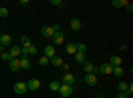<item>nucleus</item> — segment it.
Segmentation results:
<instances>
[{"label": "nucleus", "mask_w": 133, "mask_h": 98, "mask_svg": "<svg viewBox=\"0 0 133 98\" xmlns=\"http://www.w3.org/2000/svg\"><path fill=\"white\" fill-rule=\"evenodd\" d=\"M65 32L61 31V32H55L53 36H52V41H53V44L55 45H61L63 42H64V37H65Z\"/></svg>", "instance_id": "1"}, {"label": "nucleus", "mask_w": 133, "mask_h": 98, "mask_svg": "<svg viewBox=\"0 0 133 98\" xmlns=\"http://www.w3.org/2000/svg\"><path fill=\"white\" fill-rule=\"evenodd\" d=\"M27 90H28V88H27V84L25 82H16L14 85V92L16 94H25Z\"/></svg>", "instance_id": "2"}, {"label": "nucleus", "mask_w": 133, "mask_h": 98, "mask_svg": "<svg viewBox=\"0 0 133 98\" xmlns=\"http://www.w3.org/2000/svg\"><path fill=\"white\" fill-rule=\"evenodd\" d=\"M59 92H60L61 97L68 98V97L72 94L73 89H72V86H69V85H61V86H60V89H59Z\"/></svg>", "instance_id": "3"}, {"label": "nucleus", "mask_w": 133, "mask_h": 98, "mask_svg": "<svg viewBox=\"0 0 133 98\" xmlns=\"http://www.w3.org/2000/svg\"><path fill=\"white\" fill-rule=\"evenodd\" d=\"M84 81L87 85H89V86H95L97 84V77L93 74V73H87L84 76Z\"/></svg>", "instance_id": "4"}, {"label": "nucleus", "mask_w": 133, "mask_h": 98, "mask_svg": "<svg viewBox=\"0 0 133 98\" xmlns=\"http://www.w3.org/2000/svg\"><path fill=\"white\" fill-rule=\"evenodd\" d=\"M112 70H113V68L110 66L109 62L101 64V65H100V68H98V73L100 74H112Z\"/></svg>", "instance_id": "5"}, {"label": "nucleus", "mask_w": 133, "mask_h": 98, "mask_svg": "<svg viewBox=\"0 0 133 98\" xmlns=\"http://www.w3.org/2000/svg\"><path fill=\"white\" fill-rule=\"evenodd\" d=\"M40 86H41V84H40V81L37 80V78H31L28 82H27V88L29 89V90H37V89H40Z\"/></svg>", "instance_id": "6"}, {"label": "nucleus", "mask_w": 133, "mask_h": 98, "mask_svg": "<svg viewBox=\"0 0 133 98\" xmlns=\"http://www.w3.org/2000/svg\"><path fill=\"white\" fill-rule=\"evenodd\" d=\"M8 68H9L11 72H19V69H20L19 58H12L11 61H8Z\"/></svg>", "instance_id": "7"}, {"label": "nucleus", "mask_w": 133, "mask_h": 98, "mask_svg": "<svg viewBox=\"0 0 133 98\" xmlns=\"http://www.w3.org/2000/svg\"><path fill=\"white\" fill-rule=\"evenodd\" d=\"M61 82H63L64 85L72 86L73 82H75V76H73L72 73H65V74L63 76V78H61Z\"/></svg>", "instance_id": "8"}, {"label": "nucleus", "mask_w": 133, "mask_h": 98, "mask_svg": "<svg viewBox=\"0 0 133 98\" xmlns=\"http://www.w3.org/2000/svg\"><path fill=\"white\" fill-rule=\"evenodd\" d=\"M53 56H56V50H55V47L53 45H47L44 48V57H47L48 60L52 58Z\"/></svg>", "instance_id": "9"}, {"label": "nucleus", "mask_w": 133, "mask_h": 98, "mask_svg": "<svg viewBox=\"0 0 133 98\" xmlns=\"http://www.w3.org/2000/svg\"><path fill=\"white\" fill-rule=\"evenodd\" d=\"M20 69L28 70L31 68V61L28 60V56H20Z\"/></svg>", "instance_id": "10"}, {"label": "nucleus", "mask_w": 133, "mask_h": 98, "mask_svg": "<svg viewBox=\"0 0 133 98\" xmlns=\"http://www.w3.org/2000/svg\"><path fill=\"white\" fill-rule=\"evenodd\" d=\"M40 32H41V35H43L44 37H52V36H53V33H55V31L52 29V27H48V25L41 27Z\"/></svg>", "instance_id": "11"}, {"label": "nucleus", "mask_w": 133, "mask_h": 98, "mask_svg": "<svg viewBox=\"0 0 133 98\" xmlns=\"http://www.w3.org/2000/svg\"><path fill=\"white\" fill-rule=\"evenodd\" d=\"M69 27L72 28V31H80L81 29V21H80V19L73 17L71 20V23H69Z\"/></svg>", "instance_id": "12"}, {"label": "nucleus", "mask_w": 133, "mask_h": 98, "mask_svg": "<svg viewBox=\"0 0 133 98\" xmlns=\"http://www.w3.org/2000/svg\"><path fill=\"white\" fill-rule=\"evenodd\" d=\"M121 62H123V60H121V57L118 56H112L109 60V64L112 68H117V66H121Z\"/></svg>", "instance_id": "13"}, {"label": "nucleus", "mask_w": 133, "mask_h": 98, "mask_svg": "<svg viewBox=\"0 0 133 98\" xmlns=\"http://www.w3.org/2000/svg\"><path fill=\"white\" fill-rule=\"evenodd\" d=\"M8 53L11 54V57H12V58H17L20 54H21V48H20L19 45H15V47L11 48V50H9Z\"/></svg>", "instance_id": "14"}, {"label": "nucleus", "mask_w": 133, "mask_h": 98, "mask_svg": "<svg viewBox=\"0 0 133 98\" xmlns=\"http://www.w3.org/2000/svg\"><path fill=\"white\" fill-rule=\"evenodd\" d=\"M11 41H12V39H11L9 35H0V45L8 47L11 44Z\"/></svg>", "instance_id": "15"}, {"label": "nucleus", "mask_w": 133, "mask_h": 98, "mask_svg": "<svg viewBox=\"0 0 133 98\" xmlns=\"http://www.w3.org/2000/svg\"><path fill=\"white\" fill-rule=\"evenodd\" d=\"M65 52L68 54H75L77 53V47H76V42H69V44L65 45Z\"/></svg>", "instance_id": "16"}, {"label": "nucleus", "mask_w": 133, "mask_h": 98, "mask_svg": "<svg viewBox=\"0 0 133 98\" xmlns=\"http://www.w3.org/2000/svg\"><path fill=\"white\" fill-rule=\"evenodd\" d=\"M129 4L128 0H113L112 2V5L116 7V8H121V7H127Z\"/></svg>", "instance_id": "17"}, {"label": "nucleus", "mask_w": 133, "mask_h": 98, "mask_svg": "<svg viewBox=\"0 0 133 98\" xmlns=\"http://www.w3.org/2000/svg\"><path fill=\"white\" fill-rule=\"evenodd\" d=\"M51 64L53 65V66H61L63 65V58L59 57V56H53L52 58H49Z\"/></svg>", "instance_id": "18"}, {"label": "nucleus", "mask_w": 133, "mask_h": 98, "mask_svg": "<svg viewBox=\"0 0 133 98\" xmlns=\"http://www.w3.org/2000/svg\"><path fill=\"white\" fill-rule=\"evenodd\" d=\"M73 56H75V61H76L77 64H84V62L87 61L85 54H83V53H75Z\"/></svg>", "instance_id": "19"}, {"label": "nucleus", "mask_w": 133, "mask_h": 98, "mask_svg": "<svg viewBox=\"0 0 133 98\" xmlns=\"http://www.w3.org/2000/svg\"><path fill=\"white\" fill-rule=\"evenodd\" d=\"M93 66H95V65H93L91 61H85V62L83 64V69H84V72H85V73H92Z\"/></svg>", "instance_id": "20"}, {"label": "nucleus", "mask_w": 133, "mask_h": 98, "mask_svg": "<svg viewBox=\"0 0 133 98\" xmlns=\"http://www.w3.org/2000/svg\"><path fill=\"white\" fill-rule=\"evenodd\" d=\"M112 74H115L116 77H123V76L125 74V70L121 68V66H117V68H113V70H112Z\"/></svg>", "instance_id": "21"}, {"label": "nucleus", "mask_w": 133, "mask_h": 98, "mask_svg": "<svg viewBox=\"0 0 133 98\" xmlns=\"http://www.w3.org/2000/svg\"><path fill=\"white\" fill-rule=\"evenodd\" d=\"M60 86H61L60 81H52V82L49 84V90H52V92H59Z\"/></svg>", "instance_id": "22"}, {"label": "nucleus", "mask_w": 133, "mask_h": 98, "mask_svg": "<svg viewBox=\"0 0 133 98\" xmlns=\"http://www.w3.org/2000/svg\"><path fill=\"white\" fill-rule=\"evenodd\" d=\"M20 42H21V45H23V48H29V47L32 45L31 40H29L27 36H21V39H20Z\"/></svg>", "instance_id": "23"}, {"label": "nucleus", "mask_w": 133, "mask_h": 98, "mask_svg": "<svg viewBox=\"0 0 133 98\" xmlns=\"http://www.w3.org/2000/svg\"><path fill=\"white\" fill-rule=\"evenodd\" d=\"M76 47H77V53L85 54V52H87V45L84 44V42H76Z\"/></svg>", "instance_id": "24"}, {"label": "nucleus", "mask_w": 133, "mask_h": 98, "mask_svg": "<svg viewBox=\"0 0 133 98\" xmlns=\"http://www.w3.org/2000/svg\"><path fill=\"white\" fill-rule=\"evenodd\" d=\"M117 88H118V90H120V92L125 93V92H127V89H128V84H127V82H124V81H121V82H118Z\"/></svg>", "instance_id": "25"}, {"label": "nucleus", "mask_w": 133, "mask_h": 98, "mask_svg": "<svg viewBox=\"0 0 133 98\" xmlns=\"http://www.w3.org/2000/svg\"><path fill=\"white\" fill-rule=\"evenodd\" d=\"M0 57H2V60H3V61H7V62L12 60V57H11V54H9V53H5V52L0 53Z\"/></svg>", "instance_id": "26"}, {"label": "nucleus", "mask_w": 133, "mask_h": 98, "mask_svg": "<svg viewBox=\"0 0 133 98\" xmlns=\"http://www.w3.org/2000/svg\"><path fill=\"white\" fill-rule=\"evenodd\" d=\"M39 64L41 65V66H47V65L49 64V60H48L47 57H44V56H43V57L39 58Z\"/></svg>", "instance_id": "27"}, {"label": "nucleus", "mask_w": 133, "mask_h": 98, "mask_svg": "<svg viewBox=\"0 0 133 98\" xmlns=\"http://www.w3.org/2000/svg\"><path fill=\"white\" fill-rule=\"evenodd\" d=\"M8 16V9L4 7H0V17H7Z\"/></svg>", "instance_id": "28"}, {"label": "nucleus", "mask_w": 133, "mask_h": 98, "mask_svg": "<svg viewBox=\"0 0 133 98\" xmlns=\"http://www.w3.org/2000/svg\"><path fill=\"white\" fill-rule=\"evenodd\" d=\"M132 93H133V84H128V89H127L125 94L129 97V95H132Z\"/></svg>", "instance_id": "29"}, {"label": "nucleus", "mask_w": 133, "mask_h": 98, "mask_svg": "<svg viewBox=\"0 0 133 98\" xmlns=\"http://www.w3.org/2000/svg\"><path fill=\"white\" fill-rule=\"evenodd\" d=\"M28 53H29V54H36V53H37V48L33 47V45H31V47L28 48Z\"/></svg>", "instance_id": "30"}, {"label": "nucleus", "mask_w": 133, "mask_h": 98, "mask_svg": "<svg viewBox=\"0 0 133 98\" xmlns=\"http://www.w3.org/2000/svg\"><path fill=\"white\" fill-rule=\"evenodd\" d=\"M52 29H53L55 32H61V31H63L61 27H60V24H55V25L52 27Z\"/></svg>", "instance_id": "31"}, {"label": "nucleus", "mask_w": 133, "mask_h": 98, "mask_svg": "<svg viewBox=\"0 0 133 98\" xmlns=\"http://www.w3.org/2000/svg\"><path fill=\"white\" fill-rule=\"evenodd\" d=\"M51 4L52 5H63L61 4V0H51Z\"/></svg>", "instance_id": "32"}, {"label": "nucleus", "mask_w": 133, "mask_h": 98, "mask_svg": "<svg viewBox=\"0 0 133 98\" xmlns=\"http://www.w3.org/2000/svg\"><path fill=\"white\" fill-rule=\"evenodd\" d=\"M28 48H23V49H21V54H20V56H28Z\"/></svg>", "instance_id": "33"}, {"label": "nucleus", "mask_w": 133, "mask_h": 98, "mask_svg": "<svg viewBox=\"0 0 133 98\" xmlns=\"http://www.w3.org/2000/svg\"><path fill=\"white\" fill-rule=\"evenodd\" d=\"M117 98H129V97H128V95H127L125 93H123V92H121V93H120V94L117 95Z\"/></svg>", "instance_id": "34"}, {"label": "nucleus", "mask_w": 133, "mask_h": 98, "mask_svg": "<svg viewBox=\"0 0 133 98\" xmlns=\"http://www.w3.org/2000/svg\"><path fill=\"white\" fill-rule=\"evenodd\" d=\"M127 9H128V12H132V11H133V5L129 3V4L127 5Z\"/></svg>", "instance_id": "35"}, {"label": "nucleus", "mask_w": 133, "mask_h": 98, "mask_svg": "<svg viewBox=\"0 0 133 98\" xmlns=\"http://www.w3.org/2000/svg\"><path fill=\"white\" fill-rule=\"evenodd\" d=\"M19 3H20L21 5H27V4H28L29 2H28V0H20V2H19Z\"/></svg>", "instance_id": "36"}, {"label": "nucleus", "mask_w": 133, "mask_h": 98, "mask_svg": "<svg viewBox=\"0 0 133 98\" xmlns=\"http://www.w3.org/2000/svg\"><path fill=\"white\" fill-rule=\"evenodd\" d=\"M92 73L96 76V74L98 73V68H97V66H93V69H92Z\"/></svg>", "instance_id": "37"}, {"label": "nucleus", "mask_w": 133, "mask_h": 98, "mask_svg": "<svg viewBox=\"0 0 133 98\" xmlns=\"http://www.w3.org/2000/svg\"><path fill=\"white\" fill-rule=\"evenodd\" d=\"M61 66H63V68H64L65 70H68V69H69V65H68V64H63Z\"/></svg>", "instance_id": "38"}, {"label": "nucleus", "mask_w": 133, "mask_h": 98, "mask_svg": "<svg viewBox=\"0 0 133 98\" xmlns=\"http://www.w3.org/2000/svg\"><path fill=\"white\" fill-rule=\"evenodd\" d=\"M120 50H128V47L127 45H121L120 47Z\"/></svg>", "instance_id": "39"}, {"label": "nucleus", "mask_w": 133, "mask_h": 98, "mask_svg": "<svg viewBox=\"0 0 133 98\" xmlns=\"http://www.w3.org/2000/svg\"><path fill=\"white\" fill-rule=\"evenodd\" d=\"M3 50H4V47H3V45H0V53H3Z\"/></svg>", "instance_id": "40"}, {"label": "nucleus", "mask_w": 133, "mask_h": 98, "mask_svg": "<svg viewBox=\"0 0 133 98\" xmlns=\"http://www.w3.org/2000/svg\"><path fill=\"white\" fill-rule=\"evenodd\" d=\"M96 98H104V97H101L100 94H97V95H96Z\"/></svg>", "instance_id": "41"}, {"label": "nucleus", "mask_w": 133, "mask_h": 98, "mask_svg": "<svg viewBox=\"0 0 133 98\" xmlns=\"http://www.w3.org/2000/svg\"><path fill=\"white\" fill-rule=\"evenodd\" d=\"M60 98H64V97H60Z\"/></svg>", "instance_id": "42"}]
</instances>
